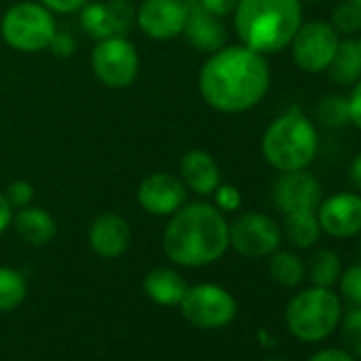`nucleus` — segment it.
Segmentation results:
<instances>
[{"label": "nucleus", "instance_id": "nucleus-1", "mask_svg": "<svg viewBox=\"0 0 361 361\" xmlns=\"http://www.w3.org/2000/svg\"><path fill=\"white\" fill-rule=\"evenodd\" d=\"M268 87L270 66L266 56L243 43L211 54L198 75L202 100L226 115L251 111L264 100Z\"/></svg>", "mask_w": 361, "mask_h": 361}, {"label": "nucleus", "instance_id": "nucleus-2", "mask_svg": "<svg viewBox=\"0 0 361 361\" xmlns=\"http://www.w3.org/2000/svg\"><path fill=\"white\" fill-rule=\"evenodd\" d=\"M230 249V224L226 215L207 202L183 204L164 230L166 257L185 268H202Z\"/></svg>", "mask_w": 361, "mask_h": 361}, {"label": "nucleus", "instance_id": "nucleus-3", "mask_svg": "<svg viewBox=\"0 0 361 361\" xmlns=\"http://www.w3.org/2000/svg\"><path fill=\"white\" fill-rule=\"evenodd\" d=\"M234 30L249 49L272 56L289 47L302 26L300 0H238Z\"/></svg>", "mask_w": 361, "mask_h": 361}, {"label": "nucleus", "instance_id": "nucleus-4", "mask_svg": "<svg viewBox=\"0 0 361 361\" xmlns=\"http://www.w3.org/2000/svg\"><path fill=\"white\" fill-rule=\"evenodd\" d=\"M317 147V130L298 106L276 117L262 138V153L279 172L304 170L314 159Z\"/></svg>", "mask_w": 361, "mask_h": 361}, {"label": "nucleus", "instance_id": "nucleus-5", "mask_svg": "<svg viewBox=\"0 0 361 361\" xmlns=\"http://www.w3.org/2000/svg\"><path fill=\"white\" fill-rule=\"evenodd\" d=\"M342 317L340 298L329 287H310L300 291L285 310L289 331L304 342L327 338Z\"/></svg>", "mask_w": 361, "mask_h": 361}, {"label": "nucleus", "instance_id": "nucleus-6", "mask_svg": "<svg viewBox=\"0 0 361 361\" xmlns=\"http://www.w3.org/2000/svg\"><path fill=\"white\" fill-rule=\"evenodd\" d=\"M58 32L54 13L41 3H18L0 20V37L20 54H37L49 49Z\"/></svg>", "mask_w": 361, "mask_h": 361}, {"label": "nucleus", "instance_id": "nucleus-7", "mask_svg": "<svg viewBox=\"0 0 361 361\" xmlns=\"http://www.w3.org/2000/svg\"><path fill=\"white\" fill-rule=\"evenodd\" d=\"M92 71L104 87L126 90L136 81L140 71L138 49L126 37L96 41L92 51Z\"/></svg>", "mask_w": 361, "mask_h": 361}, {"label": "nucleus", "instance_id": "nucleus-8", "mask_svg": "<svg viewBox=\"0 0 361 361\" xmlns=\"http://www.w3.org/2000/svg\"><path fill=\"white\" fill-rule=\"evenodd\" d=\"M183 317L194 323L196 327L204 329H217L236 317V300L234 295L213 283H202L188 287L185 298L178 304Z\"/></svg>", "mask_w": 361, "mask_h": 361}, {"label": "nucleus", "instance_id": "nucleus-9", "mask_svg": "<svg viewBox=\"0 0 361 361\" xmlns=\"http://www.w3.org/2000/svg\"><path fill=\"white\" fill-rule=\"evenodd\" d=\"M338 45H340L338 32L327 22L302 24L293 41L289 43L295 66L310 75L327 71V66L336 56Z\"/></svg>", "mask_w": 361, "mask_h": 361}, {"label": "nucleus", "instance_id": "nucleus-10", "mask_svg": "<svg viewBox=\"0 0 361 361\" xmlns=\"http://www.w3.org/2000/svg\"><path fill=\"white\" fill-rule=\"evenodd\" d=\"M281 238V226L264 213H245L230 224V247L245 257L272 255Z\"/></svg>", "mask_w": 361, "mask_h": 361}, {"label": "nucleus", "instance_id": "nucleus-11", "mask_svg": "<svg viewBox=\"0 0 361 361\" xmlns=\"http://www.w3.org/2000/svg\"><path fill=\"white\" fill-rule=\"evenodd\" d=\"M190 0H142L136 7L138 28L153 41H170L183 35Z\"/></svg>", "mask_w": 361, "mask_h": 361}, {"label": "nucleus", "instance_id": "nucleus-12", "mask_svg": "<svg viewBox=\"0 0 361 361\" xmlns=\"http://www.w3.org/2000/svg\"><path fill=\"white\" fill-rule=\"evenodd\" d=\"M83 32L94 41L109 37H126L136 22V7L130 0H109V3H87L79 11Z\"/></svg>", "mask_w": 361, "mask_h": 361}, {"label": "nucleus", "instance_id": "nucleus-13", "mask_svg": "<svg viewBox=\"0 0 361 361\" xmlns=\"http://www.w3.org/2000/svg\"><path fill=\"white\" fill-rule=\"evenodd\" d=\"M140 209L155 217H170L188 204V188L183 180L170 172H151L140 180L136 190Z\"/></svg>", "mask_w": 361, "mask_h": 361}, {"label": "nucleus", "instance_id": "nucleus-14", "mask_svg": "<svg viewBox=\"0 0 361 361\" xmlns=\"http://www.w3.org/2000/svg\"><path fill=\"white\" fill-rule=\"evenodd\" d=\"M272 198L283 215L317 211L321 204V185L306 170L281 172L272 188Z\"/></svg>", "mask_w": 361, "mask_h": 361}, {"label": "nucleus", "instance_id": "nucleus-15", "mask_svg": "<svg viewBox=\"0 0 361 361\" xmlns=\"http://www.w3.org/2000/svg\"><path fill=\"white\" fill-rule=\"evenodd\" d=\"M317 219L321 232L334 238H350L361 232V196L359 194H336L319 204Z\"/></svg>", "mask_w": 361, "mask_h": 361}, {"label": "nucleus", "instance_id": "nucleus-16", "mask_svg": "<svg viewBox=\"0 0 361 361\" xmlns=\"http://www.w3.org/2000/svg\"><path fill=\"white\" fill-rule=\"evenodd\" d=\"M178 178L183 180L188 192L198 196H213L221 183V168L209 151L190 149L178 161Z\"/></svg>", "mask_w": 361, "mask_h": 361}, {"label": "nucleus", "instance_id": "nucleus-17", "mask_svg": "<svg viewBox=\"0 0 361 361\" xmlns=\"http://www.w3.org/2000/svg\"><path fill=\"white\" fill-rule=\"evenodd\" d=\"M87 240L96 255H100L104 259H113V257H119L121 253H126V249L130 247L132 230L121 215L102 213L92 221Z\"/></svg>", "mask_w": 361, "mask_h": 361}, {"label": "nucleus", "instance_id": "nucleus-18", "mask_svg": "<svg viewBox=\"0 0 361 361\" xmlns=\"http://www.w3.org/2000/svg\"><path fill=\"white\" fill-rule=\"evenodd\" d=\"M183 37L194 49L202 54H215L221 47H226L228 30L219 18L207 13L196 0H190V16H188Z\"/></svg>", "mask_w": 361, "mask_h": 361}, {"label": "nucleus", "instance_id": "nucleus-19", "mask_svg": "<svg viewBox=\"0 0 361 361\" xmlns=\"http://www.w3.org/2000/svg\"><path fill=\"white\" fill-rule=\"evenodd\" d=\"M11 226L16 228V232L20 234L22 240H26L28 245H35V247H43V245L51 243L56 236V230H58L51 213L41 207H32V204L18 209V215H13Z\"/></svg>", "mask_w": 361, "mask_h": 361}, {"label": "nucleus", "instance_id": "nucleus-20", "mask_svg": "<svg viewBox=\"0 0 361 361\" xmlns=\"http://www.w3.org/2000/svg\"><path fill=\"white\" fill-rule=\"evenodd\" d=\"M188 281L172 268H155L145 276L142 289L159 306H178L188 293Z\"/></svg>", "mask_w": 361, "mask_h": 361}, {"label": "nucleus", "instance_id": "nucleus-21", "mask_svg": "<svg viewBox=\"0 0 361 361\" xmlns=\"http://www.w3.org/2000/svg\"><path fill=\"white\" fill-rule=\"evenodd\" d=\"M327 73L334 81L342 85H350L361 79V51L357 47L355 39L340 41L336 56L331 64L327 66Z\"/></svg>", "mask_w": 361, "mask_h": 361}, {"label": "nucleus", "instance_id": "nucleus-22", "mask_svg": "<svg viewBox=\"0 0 361 361\" xmlns=\"http://www.w3.org/2000/svg\"><path fill=\"white\" fill-rule=\"evenodd\" d=\"M287 240L298 249H310L319 236L321 226L317 219V211H304V213H291L285 215V228H283Z\"/></svg>", "mask_w": 361, "mask_h": 361}, {"label": "nucleus", "instance_id": "nucleus-23", "mask_svg": "<svg viewBox=\"0 0 361 361\" xmlns=\"http://www.w3.org/2000/svg\"><path fill=\"white\" fill-rule=\"evenodd\" d=\"M270 274L281 287L293 289L304 279V262L291 251L276 249L270 257Z\"/></svg>", "mask_w": 361, "mask_h": 361}, {"label": "nucleus", "instance_id": "nucleus-24", "mask_svg": "<svg viewBox=\"0 0 361 361\" xmlns=\"http://www.w3.org/2000/svg\"><path fill=\"white\" fill-rule=\"evenodd\" d=\"M342 274V266H340V257L329 251V249H319L308 264V276L312 281L314 287H329L334 283H338Z\"/></svg>", "mask_w": 361, "mask_h": 361}, {"label": "nucleus", "instance_id": "nucleus-25", "mask_svg": "<svg viewBox=\"0 0 361 361\" xmlns=\"http://www.w3.org/2000/svg\"><path fill=\"white\" fill-rule=\"evenodd\" d=\"M26 279L13 270L0 266V310H13L26 298Z\"/></svg>", "mask_w": 361, "mask_h": 361}, {"label": "nucleus", "instance_id": "nucleus-26", "mask_svg": "<svg viewBox=\"0 0 361 361\" xmlns=\"http://www.w3.org/2000/svg\"><path fill=\"white\" fill-rule=\"evenodd\" d=\"M331 28L338 35L353 37L361 32V7L353 0H344L331 13Z\"/></svg>", "mask_w": 361, "mask_h": 361}, {"label": "nucleus", "instance_id": "nucleus-27", "mask_svg": "<svg viewBox=\"0 0 361 361\" xmlns=\"http://www.w3.org/2000/svg\"><path fill=\"white\" fill-rule=\"evenodd\" d=\"M319 119L329 128H342L348 123V100L340 94L325 96L317 109Z\"/></svg>", "mask_w": 361, "mask_h": 361}, {"label": "nucleus", "instance_id": "nucleus-28", "mask_svg": "<svg viewBox=\"0 0 361 361\" xmlns=\"http://www.w3.org/2000/svg\"><path fill=\"white\" fill-rule=\"evenodd\" d=\"M342 342L344 350L350 353L355 359H361V306L348 310L342 321Z\"/></svg>", "mask_w": 361, "mask_h": 361}, {"label": "nucleus", "instance_id": "nucleus-29", "mask_svg": "<svg viewBox=\"0 0 361 361\" xmlns=\"http://www.w3.org/2000/svg\"><path fill=\"white\" fill-rule=\"evenodd\" d=\"M340 283V291L342 295L355 304L361 306V266H350L348 270H344L338 279Z\"/></svg>", "mask_w": 361, "mask_h": 361}, {"label": "nucleus", "instance_id": "nucleus-30", "mask_svg": "<svg viewBox=\"0 0 361 361\" xmlns=\"http://www.w3.org/2000/svg\"><path fill=\"white\" fill-rule=\"evenodd\" d=\"M213 198H215V207L226 215V213H234L240 209L243 204V196L238 192V188L230 185V183H219L217 190L213 192Z\"/></svg>", "mask_w": 361, "mask_h": 361}, {"label": "nucleus", "instance_id": "nucleus-31", "mask_svg": "<svg viewBox=\"0 0 361 361\" xmlns=\"http://www.w3.org/2000/svg\"><path fill=\"white\" fill-rule=\"evenodd\" d=\"M5 198L9 200V204L13 209H24V207H30L32 200H35V188L32 183H28V180H13V183H9V188L3 192Z\"/></svg>", "mask_w": 361, "mask_h": 361}, {"label": "nucleus", "instance_id": "nucleus-32", "mask_svg": "<svg viewBox=\"0 0 361 361\" xmlns=\"http://www.w3.org/2000/svg\"><path fill=\"white\" fill-rule=\"evenodd\" d=\"M196 3H198L207 13H211V16L224 20V18H228V16L234 13L238 0H196Z\"/></svg>", "mask_w": 361, "mask_h": 361}, {"label": "nucleus", "instance_id": "nucleus-33", "mask_svg": "<svg viewBox=\"0 0 361 361\" xmlns=\"http://www.w3.org/2000/svg\"><path fill=\"white\" fill-rule=\"evenodd\" d=\"M49 49H51L54 56H58V58H71V56L77 51V41H75L71 35H66V32H56V37H54V41H51V45H49Z\"/></svg>", "mask_w": 361, "mask_h": 361}, {"label": "nucleus", "instance_id": "nucleus-34", "mask_svg": "<svg viewBox=\"0 0 361 361\" xmlns=\"http://www.w3.org/2000/svg\"><path fill=\"white\" fill-rule=\"evenodd\" d=\"M41 5H45L51 13H79L81 7L87 3V0H39Z\"/></svg>", "mask_w": 361, "mask_h": 361}, {"label": "nucleus", "instance_id": "nucleus-35", "mask_svg": "<svg viewBox=\"0 0 361 361\" xmlns=\"http://www.w3.org/2000/svg\"><path fill=\"white\" fill-rule=\"evenodd\" d=\"M346 100H348V121L361 130V79L355 81V87Z\"/></svg>", "mask_w": 361, "mask_h": 361}, {"label": "nucleus", "instance_id": "nucleus-36", "mask_svg": "<svg viewBox=\"0 0 361 361\" xmlns=\"http://www.w3.org/2000/svg\"><path fill=\"white\" fill-rule=\"evenodd\" d=\"M308 361H355V357L342 348H325L314 353Z\"/></svg>", "mask_w": 361, "mask_h": 361}, {"label": "nucleus", "instance_id": "nucleus-37", "mask_svg": "<svg viewBox=\"0 0 361 361\" xmlns=\"http://www.w3.org/2000/svg\"><path fill=\"white\" fill-rule=\"evenodd\" d=\"M11 221H13V207L9 204L5 194L0 192V234L11 226Z\"/></svg>", "mask_w": 361, "mask_h": 361}, {"label": "nucleus", "instance_id": "nucleus-38", "mask_svg": "<svg viewBox=\"0 0 361 361\" xmlns=\"http://www.w3.org/2000/svg\"><path fill=\"white\" fill-rule=\"evenodd\" d=\"M348 178L357 190H361V153L353 159V164L348 168Z\"/></svg>", "mask_w": 361, "mask_h": 361}, {"label": "nucleus", "instance_id": "nucleus-39", "mask_svg": "<svg viewBox=\"0 0 361 361\" xmlns=\"http://www.w3.org/2000/svg\"><path fill=\"white\" fill-rule=\"evenodd\" d=\"M355 41H357V47H359V51H361V37H359V39H355Z\"/></svg>", "mask_w": 361, "mask_h": 361}, {"label": "nucleus", "instance_id": "nucleus-40", "mask_svg": "<svg viewBox=\"0 0 361 361\" xmlns=\"http://www.w3.org/2000/svg\"><path fill=\"white\" fill-rule=\"evenodd\" d=\"M266 361H285V359H266Z\"/></svg>", "mask_w": 361, "mask_h": 361}, {"label": "nucleus", "instance_id": "nucleus-41", "mask_svg": "<svg viewBox=\"0 0 361 361\" xmlns=\"http://www.w3.org/2000/svg\"><path fill=\"white\" fill-rule=\"evenodd\" d=\"M353 3H357V5H359V7H361V0H353Z\"/></svg>", "mask_w": 361, "mask_h": 361}, {"label": "nucleus", "instance_id": "nucleus-42", "mask_svg": "<svg viewBox=\"0 0 361 361\" xmlns=\"http://www.w3.org/2000/svg\"><path fill=\"white\" fill-rule=\"evenodd\" d=\"M359 255H361V240H359Z\"/></svg>", "mask_w": 361, "mask_h": 361}]
</instances>
